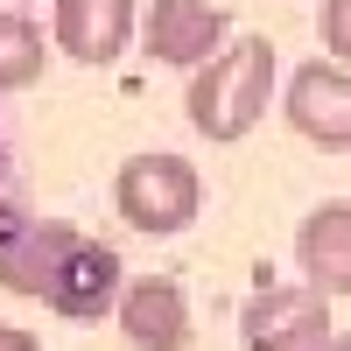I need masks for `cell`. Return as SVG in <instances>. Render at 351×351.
Instances as JSON below:
<instances>
[{
    "label": "cell",
    "instance_id": "7",
    "mask_svg": "<svg viewBox=\"0 0 351 351\" xmlns=\"http://www.w3.org/2000/svg\"><path fill=\"white\" fill-rule=\"evenodd\" d=\"M148 49L162 56V64H204L218 43H225V28H232V14L225 8H211V0H155L148 8Z\"/></svg>",
    "mask_w": 351,
    "mask_h": 351
},
{
    "label": "cell",
    "instance_id": "5",
    "mask_svg": "<svg viewBox=\"0 0 351 351\" xmlns=\"http://www.w3.org/2000/svg\"><path fill=\"white\" fill-rule=\"evenodd\" d=\"M288 127L302 141H316V148H330V155L351 148V77H344L337 56L330 64L316 56V64H302L288 77Z\"/></svg>",
    "mask_w": 351,
    "mask_h": 351
},
{
    "label": "cell",
    "instance_id": "4",
    "mask_svg": "<svg viewBox=\"0 0 351 351\" xmlns=\"http://www.w3.org/2000/svg\"><path fill=\"white\" fill-rule=\"evenodd\" d=\"M120 253L112 246H99V239H77L64 246V260L49 267V281H43V295L36 302H49L56 316H77V324H92V316H106L112 309V295H120Z\"/></svg>",
    "mask_w": 351,
    "mask_h": 351
},
{
    "label": "cell",
    "instance_id": "2",
    "mask_svg": "<svg viewBox=\"0 0 351 351\" xmlns=\"http://www.w3.org/2000/svg\"><path fill=\"white\" fill-rule=\"evenodd\" d=\"M112 204H120V218L134 232H148V239H176L197 204H204V183L183 155H134L120 162V183H112Z\"/></svg>",
    "mask_w": 351,
    "mask_h": 351
},
{
    "label": "cell",
    "instance_id": "9",
    "mask_svg": "<svg viewBox=\"0 0 351 351\" xmlns=\"http://www.w3.org/2000/svg\"><path fill=\"white\" fill-rule=\"evenodd\" d=\"M134 36V0H56V49L77 64H112Z\"/></svg>",
    "mask_w": 351,
    "mask_h": 351
},
{
    "label": "cell",
    "instance_id": "3",
    "mask_svg": "<svg viewBox=\"0 0 351 351\" xmlns=\"http://www.w3.org/2000/svg\"><path fill=\"white\" fill-rule=\"evenodd\" d=\"M239 324H246V351H316L337 337L330 295H316V288H260Z\"/></svg>",
    "mask_w": 351,
    "mask_h": 351
},
{
    "label": "cell",
    "instance_id": "11",
    "mask_svg": "<svg viewBox=\"0 0 351 351\" xmlns=\"http://www.w3.org/2000/svg\"><path fill=\"white\" fill-rule=\"evenodd\" d=\"M344 21H351V0H330L324 8V43L330 49H344Z\"/></svg>",
    "mask_w": 351,
    "mask_h": 351
},
{
    "label": "cell",
    "instance_id": "10",
    "mask_svg": "<svg viewBox=\"0 0 351 351\" xmlns=\"http://www.w3.org/2000/svg\"><path fill=\"white\" fill-rule=\"evenodd\" d=\"M43 64H49L43 28L28 14H14V8H0V92H28L43 77Z\"/></svg>",
    "mask_w": 351,
    "mask_h": 351
},
{
    "label": "cell",
    "instance_id": "8",
    "mask_svg": "<svg viewBox=\"0 0 351 351\" xmlns=\"http://www.w3.org/2000/svg\"><path fill=\"white\" fill-rule=\"evenodd\" d=\"M295 253H302V274H309L316 295H330V302L351 295V204H344V197L316 204V211L302 218Z\"/></svg>",
    "mask_w": 351,
    "mask_h": 351
},
{
    "label": "cell",
    "instance_id": "12",
    "mask_svg": "<svg viewBox=\"0 0 351 351\" xmlns=\"http://www.w3.org/2000/svg\"><path fill=\"white\" fill-rule=\"evenodd\" d=\"M0 351H43V337H36V330H21V324H8V316H0Z\"/></svg>",
    "mask_w": 351,
    "mask_h": 351
},
{
    "label": "cell",
    "instance_id": "6",
    "mask_svg": "<svg viewBox=\"0 0 351 351\" xmlns=\"http://www.w3.org/2000/svg\"><path fill=\"white\" fill-rule=\"evenodd\" d=\"M112 309H120V330H127L134 351H183L190 344V302H183V288H176L169 274L120 281Z\"/></svg>",
    "mask_w": 351,
    "mask_h": 351
},
{
    "label": "cell",
    "instance_id": "1",
    "mask_svg": "<svg viewBox=\"0 0 351 351\" xmlns=\"http://www.w3.org/2000/svg\"><path fill=\"white\" fill-rule=\"evenodd\" d=\"M267 99H274V43L267 36H239V43H218L211 56L197 64L190 84V127L204 141H246L260 120H267Z\"/></svg>",
    "mask_w": 351,
    "mask_h": 351
},
{
    "label": "cell",
    "instance_id": "14",
    "mask_svg": "<svg viewBox=\"0 0 351 351\" xmlns=\"http://www.w3.org/2000/svg\"><path fill=\"white\" fill-rule=\"evenodd\" d=\"M14 218H21V211H14ZM0 225H8V218H0Z\"/></svg>",
    "mask_w": 351,
    "mask_h": 351
},
{
    "label": "cell",
    "instance_id": "13",
    "mask_svg": "<svg viewBox=\"0 0 351 351\" xmlns=\"http://www.w3.org/2000/svg\"><path fill=\"white\" fill-rule=\"evenodd\" d=\"M316 351H351V344H344V330H337V337H330V344H316Z\"/></svg>",
    "mask_w": 351,
    "mask_h": 351
}]
</instances>
